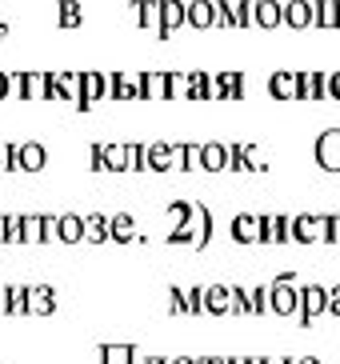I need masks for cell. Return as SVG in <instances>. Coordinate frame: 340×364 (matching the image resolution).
I'll use <instances>...</instances> for the list:
<instances>
[{
    "instance_id": "cb8c5ba5",
    "label": "cell",
    "mask_w": 340,
    "mask_h": 364,
    "mask_svg": "<svg viewBox=\"0 0 340 364\" xmlns=\"http://www.w3.org/2000/svg\"><path fill=\"white\" fill-rule=\"evenodd\" d=\"M85 240H92V245H105V240H108V216H100V213L85 216Z\"/></svg>"
},
{
    "instance_id": "603a6c76",
    "label": "cell",
    "mask_w": 340,
    "mask_h": 364,
    "mask_svg": "<svg viewBox=\"0 0 340 364\" xmlns=\"http://www.w3.org/2000/svg\"><path fill=\"white\" fill-rule=\"evenodd\" d=\"M253 16H256V24L272 28V24H280V4L277 0H253Z\"/></svg>"
},
{
    "instance_id": "4316f807",
    "label": "cell",
    "mask_w": 340,
    "mask_h": 364,
    "mask_svg": "<svg viewBox=\"0 0 340 364\" xmlns=\"http://www.w3.org/2000/svg\"><path fill=\"white\" fill-rule=\"evenodd\" d=\"M105 168H112V172L128 168V144H105Z\"/></svg>"
},
{
    "instance_id": "ac0fdd59",
    "label": "cell",
    "mask_w": 340,
    "mask_h": 364,
    "mask_svg": "<svg viewBox=\"0 0 340 364\" xmlns=\"http://www.w3.org/2000/svg\"><path fill=\"white\" fill-rule=\"evenodd\" d=\"M184 21L196 24V28H213V4H208V0H192V4H184Z\"/></svg>"
},
{
    "instance_id": "f35d334b",
    "label": "cell",
    "mask_w": 340,
    "mask_h": 364,
    "mask_svg": "<svg viewBox=\"0 0 340 364\" xmlns=\"http://www.w3.org/2000/svg\"><path fill=\"white\" fill-rule=\"evenodd\" d=\"M132 364H149V356H144V353H137V348H132Z\"/></svg>"
},
{
    "instance_id": "d6a6232c",
    "label": "cell",
    "mask_w": 340,
    "mask_h": 364,
    "mask_svg": "<svg viewBox=\"0 0 340 364\" xmlns=\"http://www.w3.org/2000/svg\"><path fill=\"white\" fill-rule=\"evenodd\" d=\"M329 312H332V316H340V284H332V289H329Z\"/></svg>"
},
{
    "instance_id": "9a60e30c",
    "label": "cell",
    "mask_w": 340,
    "mask_h": 364,
    "mask_svg": "<svg viewBox=\"0 0 340 364\" xmlns=\"http://www.w3.org/2000/svg\"><path fill=\"white\" fill-rule=\"evenodd\" d=\"M16 168H24V172L44 168V149L36 140H32V144H16Z\"/></svg>"
},
{
    "instance_id": "e575fe53",
    "label": "cell",
    "mask_w": 340,
    "mask_h": 364,
    "mask_svg": "<svg viewBox=\"0 0 340 364\" xmlns=\"http://www.w3.org/2000/svg\"><path fill=\"white\" fill-rule=\"evenodd\" d=\"M324 85H329V92H332V97H340V73H336V76H329Z\"/></svg>"
},
{
    "instance_id": "1f68e13d",
    "label": "cell",
    "mask_w": 340,
    "mask_h": 364,
    "mask_svg": "<svg viewBox=\"0 0 340 364\" xmlns=\"http://www.w3.org/2000/svg\"><path fill=\"white\" fill-rule=\"evenodd\" d=\"M128 168H144V144H128Z\"/></svg>"
},
{
    "instance_id": "b9f144b4",
    "label": "cell",
    "mask_w": 340,
    "mask_h": 364,
    "mask_svg": "<svg viewBox=\"0 0 340 364\" xmlns=\"http://www.w3.org/2000/svg\"><path fill=\"white\" fill-rule=\"evenodd\" d=\"M149 364H169V360H164V356H149Z\"/></svg>"
},
{
    "instance_id": "8992f818",
    "label": "cell",
    "mask_w": 340,
    "mask_h": 364,
    "mask_svg": "<svg viewBox=\"0 0 340 364\" xmlns=\"http://www.w3.org/2000/svg\"><path fill=\"white\" fill-rule=\"evenodd\" d=\"M228 232H233L236 245H260V216H256V213H240Z\"/></svg>"
},
{
    "instance_id": "7c38bea8",
    "label": "cell",
    "mask_w": 340,
    "mask_h": 364,
    "mask_svg": "<svg viewBox=\"0 0 340 364\" xmlns=\"http://www.w3.org/2000/svg\"><path fill=\"white\" fill-rule=\"evenodd\" d=\"M268 88H272V97H277V100H292V97H300V80H297V73H272Z\"/></svg>"
},
{
    "instance_id": "8d00e7d4",
    "label": "cell",
    "mask_w": 340,
    "mask_h": 364,
    "mask_svg": "<svg viewBox=\"0 0 340 364\" xmlns=\"http://www.w3.org/2000/svg\"><path fill=\"white\" fill-rule=\"evenodd\" d=\"M9 88H12V76L0 73V97H9Z\"/></svg>"
},
{
    "instance_id": "60d3db41",
    "label": "cell",
    "mask_w": 340,
    "mask_h": 364,
    "mask_svg": "<svg viewBox=\"0 0 340 364\" xmlns=\"http://www.w3.org/2000/svg\"><path fill=\"white\" fill-rule=\"evenodd\" d=\"M228 364H248V356H228Z\"/></svg>"
},
{
    "instance_id": "7a4b0ae2",
    "label": "cell",
    "mask_w": 340,
    "mask_h": 364,
    "mask_svg": "<svg viewBox=\"0 0 340 364\" xmlns=\"http://www.w3.org/2000/svg\"><path fill=\"white\" fill-rule=\"evenodd\" d=\"M329 312V289L324 284H304L300 289V324H312Z\"/></svg>"
},
{
    "instance_id": "83f0119b",
    "label": "cell",
    "mask_w": 340,
    "mask_h": 364,
    "mask_svg": "<svg viewBox=\"0 0 340 364\" xmlns=\"http://www.w3.org/2000/svg\"><path fill=\"white\" fill-rule=\"evenodd\" d=\"M312 21L324 24V28H336V4H332V0H320V4H312Z\"/></svg>"
},
{
    "instance_id": "ffe728a7",
    "label": "cell",
    "mask_w": 340,
    "mask_h": 364,
    "mask_svg": "<svg viewBox=\"0 0 340 364\" xmlns=\"http://www.w3.org/2000/svg\"><path fill=\"white\" fill-rule=\"evenodd\" d=\"M213 97H240V92H245V76L240 73H221V76H213Z\"/></svg>"
},
{
    "instance_id": "277c9868",
    "label": "cell",
    "mask_w": 340,
    "mask_h": 364,
    "mask_svg": "<svg viewBox=\"0 0 340 364\" xmlns=\"http://www.w3.org/2000/svg\"><path fill=\"white\" fill-rule=\"evenodd\" d=\"M317 164L329 172H340V129H329L317 136Z\"/></svg>"
},
{
    "instance_id": "5bb4252c",
    "label": "cell",
    "mask_w": 340,
    "mask_h": 364,
    "mask_svg": "<svg viewBox=\"0 0 340 364\" xmlns=\"http://www.w3.org/2000/svg\"><path fill=\"white\" fill-rule=\"evenodd\" d=\"M184 24V4L181 0H164L160 4V36H169L172 28H181Z\"/></svg>"
},
{
    "instance_id": "9c48e42d",
    "label": "cell",
    "mask_w": 340,
    "mask_h": 364,
    "mask_svg": "<svg viewBox=\"0 0 340 364\" xmlns=\"http://www.w3.org/2000/svg\"><path fill=\"white\" fill-rule=\"evenodd\" d=\"M56 240H64V245H80V240H85V216H76V213L56 216Z\"/></svg>"
},
{
    "instance_id": "ba28073f",
    "label": "cell",
    "mask_w": 340,
    "mask_h": 364,
    "mask_svg": "<svg viewBox=\"0 0 340 364\" xmlns=\"http://www.w3.org/2000/svg\"><path fill=\"white\" fill-rule=\"evenodd\" d=\"M144 168H152V172L176 168V144H149L144 149Z\"/></svg>"
},
{
    "instance_id": "2e32d148",
    "label": "cell",
    "mask_w": 340,
    "mask_h": 364,
    "mask_svg": "<svg viewBox=\"0 0 340 364\" xmlns=\"http://www.w3.org/2000/svg\"><path fill=\"white\" fill-rule=\"evenodd\" d=\"M44 240V216L21 213V245H41Z\"/></svg>"
},
{
    "instance_id": "6da1fadb",
    "label": "cell",
    "mask_w": 340,
    "mask_h": 364,
    "mask_svg": "<svg viewBox=\"0 0 340 364\" xmlns=\"http://www.w3.org/2000/svg\"><path fill=\"white\" fill-rule=\"evenodd\" d=\"M292 272H280L272 284H268V312H277V316H292L300 312V289L292 284Z\"/></svg>"
},
{
    "instance_id": "7402d4cb",
    "label": "cell",
    "mask_w": 340,
    "mask_h": 364,
    "mask_svg": "<svg viewBox=\"0 0 340 364\" xmlns=\"http://www.w3.org/2000/svg\"><path fill=\"white\" fill-rule=\"evenodd\" d=\"M108 85H112V97H120V100L140 97V76H124V73H117V76H108Z\"/></svg>"
},
{
    "instance_id": "e0dca14e",
    "label": "cell",
    "mask_w": 340,
    "mask_h": 364,
    "mask_svg": "<svg viewBox=\"0 0 340 364\" xmlns=\"http://www.w3.org/2000/svg\"><path fill=\"white\" fill-rule=\"evenodd\" d=\"M201 168H208V172L228 168V149L224 144H201Z\"/></svg>"
},
{
    "instance_id": "f546056e",
    "label": "cell",
    "mask_w": 340,
    "mask_h": 364,
    "mask_svg": "<svg viewBox=\"0 0 340 364\" xmlns=\"http://www.w3.org/2000/svg\"><path fill=\"white\" fill-rule=\"evenodd\" d=\"M137 16L144 28H160V4H152V0H144V4H137Z\"/></svg>"
},
{
    "instance_id": "f1b7e54d",
    "label": "cell",
    "mask_w": 340,
    "mask_h": 364,
    "mask_svg": "<svg viewBox=\"0 0 340 364\" xmlns=\"http://www.w3.org/2000/svg\"><path fill=\"white\" fill-rule=\"evenodd\" d=\"M181 292H184V312L201 316L204 312V284H192V289H181Z\"/></svg>"
},
{
    "instance_id": "d6986e66",
    "label": "cell",
    "mask_w": 340,
    "mask_h": 364,
    "mask_svg": "<svg viewBox=\"0 0 340 364\" xmlns=\"http://www.w3.org/2000/svg\"><path fill=\"white\" fill-rule=\"evenodd\" d=\"M4 312H9V316H24V312H28L24 284H4Z\"/></svg>"
},
{
    "instance_id": "4dcf8cb0",
    "label": "cell",
    "mask_w": 340,
    "mask_h": 364,
    "mask_svg": "<svg viewBox=\"0 0 340 364\" xmlns=\"http://www.w3.org/2000/svg\"><path fill=\"white\" fill-rule=\"evenodd\" d=\"M60 24H80V9H76L73 0H64L60 4Z\"/></svg>"
},
{
    "instance_id": "4fadbf2b",
    "label": "cell",
    "mask_w": 340,
    "mask_h": 364,
    "mask_svg": "<svg viewBox=\"0 0 340 364\" xmlns=\"http://www.w3.org/2000/svg\"><path fill=\"white\" fill-rule=\"evenodd\" d=\"M137 236V220L128 213H120V216H108V240H117V245H128Z\"/></svg>"
},
{
    "instance_id": "d590c367",
    "label": "cell",
    "mask_w": 340,
    "mask_h": 364,
    "mask_svg": "<svg viewBox=\"0 0 340 364\" xmlns=\"http://www.w3.org/2000/svg\"><path fill=\"white\" fill-rule=\"evenodd\" d=\"M196 364H228V356H196Z\"/></svg>"
},
{
    "instance_id": "30bf717a",
    "label": "cell",
    "mask_w": 340,
    "mask_h": 364,
    "mask_svg": "<svg viewBox=\"0 0 340 364\" xmlns=\"http://www.w3.org/2000/svg\"><path fill=\"white\" fill-rule=\"evenodd\" d=\"M280 21L292 24V28H309L312 24V4L309 0H288V4H280Z\"/></svg>"
},
{
    "instance_id": "836d02e7",
    "label": "cell",
    "mask_w": 340,
    "mask_h": 364,
    "mask_svg": "<svg viewBox=\"0 0 340 364\" xmlns=\"http://www.w3.org/2000/svg\"><path fill=\"white\" fill-rule=\"evenodd\" d=\"M92 168H105V144H92Z\"/></svg>"
},
{
    "instance_id": "5b68a950",
    "label": "cell",
    "mask_w": 340,
    "mask_h": 364,
    "mask_svg": "<svg viewBox=\"0 0 340 364\" xmlns=\"http://www.w3.org/2000/svg\"><path fill=\"white\" fill-rule=\"evenodd\" d=\"M204 312H208V316L233 312V289H228V284H204Z\"/></svg>"
},
{
    "instance_id": "d4e9b609",
    "label": "cell",
    "mask_w": 340,
    "mask_h": 364,
    "mask_svg": "<svg viewBox=\"0 0 340 364\" xmlns=\"http://www.w3.org/2000/svg\"><path fill=\"white\" fill-rule=\"evenodd\" d=\"M100 364H132V344H100Z\"/></svg>"
},
{
    "instance_id": "8fae6325",
    "label": "cell",
    "mask_w": 340,
    "mask_h": 364,
    "mask_svg": "<svg viewBox=\"0 0 340 364\" xmlns=\"http://www.w3.org/2000/svg\"><path fill=\"white\" fill-rule=\"evenodd\" d=\"M12 85L21 88V97H28V100L48 97V76H41V73H16L12 76Z\"/></svg>"
},
{
    "instance_id": "74e56055",
    "label": "cell",
    "mask_w": 340,
    "mask_h": 364,
    "mask_svg": "<svg viewBox=\"0 0 340 364\" xmlns=\"http://www.w3.org/2000/svg\"><path fill=\"white\" fill-rule=\"evenodd\" d=\"M169 364H196V356H172Z\"/></svg>"
},
{
    "instance_id": "484cf974",
    "label": "cell",
    "mask_w": 340,
    "mask_h": 364,
    "mask_svg": "<svg viewBox=\"0 0 340 364\" xmlns=\"http://www.w3.org/2000/svg\"><path fill=\"white\" fill-rule=\"evenodd\" d=\"M245 296H248V316L268 312V284H253V289H245Z\"/></svg>"
},
{
    "instance_id": "3957f363",
    "label": "cell",
    "mask_w": 340,
    "mask_h": 364,
    "mask_svg": "<svg viewBox=\"0 0 340 364\" xmlns=\"http://www.w3.org/2000/svg\"><path fill=\"white\" fill-rule=\"evenodd\" d=\"M292 240L297 245H317V240H324V216H317V213L292 216Z\"/></svg>"
},
{
    "instance_id": "44dd1931",
    "label": "cell",
    "mask_w": 340,
    "mask_h": 364,
    "mask_svg": "<svg viewBox=\"0 0 340 364\" xmlns=\"http://www.w3.org/2000/svg\"><path fill=\"white\" fill-rule=\"evenodd\" d=\"M140 97H169V73H140Z\"/></svg>"
},
{
    "instance_id": "ab89813d",
    "label": "cell",
    "mask_w": 340,
    "mask_h": 364,
    "mask_svg": "<svg viewBox=\"0 0 340 364\" xmlns=\"http://www.w3.org/2000/svg\"><path fill=\"white\" fill-rule=\"evenodd\" d=\"M292 364H320L317 356H300V360H292Z\"/></svg>"
},
{
    "instance_id": "52a82bcc",
    "label": "cell",
    "mask_w": 340,
    "mask_h": 364,
    "mask_svg": "<svg viewBox=\"0 0 340 364\" xmlns=\"http://www.w3.org/2000/svg\"><path fill=\"white\" fill-rule=\"evenodd\" d=\"M24 296H28V312H36V316L56 312V292L48 284H24Z\"/></svg>"
}]
</instances>
